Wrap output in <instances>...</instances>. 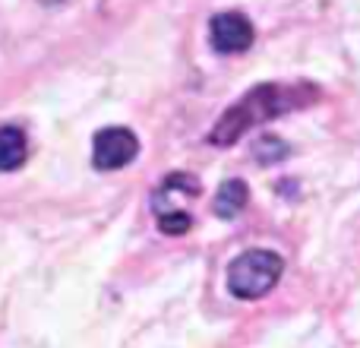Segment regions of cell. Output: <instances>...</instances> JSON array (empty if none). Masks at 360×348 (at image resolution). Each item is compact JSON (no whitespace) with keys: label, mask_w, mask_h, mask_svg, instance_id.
<instances>
[{"label":"cell","mask_w":360,"mask_h":348,"mask_svg":"<svg viewBox=\"0 0 360 348\" xmlns=\"http://www.w3.org/2000/svg\"><path fill=\"white\" fill-rule=\"evenodd\" d=\"M294 105V89H285V86H275V82H266V86H256L253 92H247L234 108L218 118V124L212 127L209 133V143L212 146H231L243 137L253 124H262L269 118H278V114L291 111Z\"/></svg>","instance_id":"cell-1"},{"label":"cell","mask_w":360,"mask_h":348,"mask_svg":"<svg viewBox=\"0 0 360 348\" xmlns=\"http://www.w3.org/2000/svg\"><path fill=\"white\" fill-rule=\"evenodd\" d=\"M281 273H285V260L275 250H243L228 266V292L237 301H256L278 285Z\"/></svg>","instance_id":"cell-2"},{"label":"cell","mask_w":360,"mask_h":348,"mask_svg":"<svg viewBox=\"0 0 360 348\" xmlns=\"http://www.w3.org/2000/svg\"><path fill=\"white\" fill-rule=\"evenodd\" d=\"M199 180L190 178L184 171H174L165 178V184L155 190L152 197V209H155V218H158V228L165 235H186L193 228V216L186 212V199L199 197Z\"/></svg>","instance_id":"cell-3"},{"label":"cell","mask_w":360,"mask_h":348,"mask_svg":"<svg viewBox=\"0 0 360 348\" xmlns=\"http://www.w3.org/2000/svg\"><path fill=\"white\" fill-rule=\"evenodd\" d=\"M136 156H139V139H136V133L127 130V127H105V130L95 137L92 165L98 171L127 168Z\"/></svg>","instance_id":"cell-4"},{"label":"cell","mask_w":360,"mask_h":348,"mask_svg":"<svg viewBox=\"0 0 360 348\" xmlns=\"http://www.w3.org/2000/svg\"><path fill=\"white\" fill-rule=\"evenodd\" d=\"M253 23L243 13H218L209 23V42L221 54H240L253 44Z\"/></svg>","instance_id":"cell-5"},{"label":"cell","mask_w":360,"mask_h":348,"mask_svg":"<svg viewBox=\"0 0 360 348\" xmlns=\"http://www.w3.org/2000/svg\"><path fill=\"white\" fill-rule=\"evenodd\" d=\"M247 203H250V187L243 184L240 178H231L218 187L212 209H215L218 218H237L243 209H247Z\"/></svg>","instance_id":"cell-6"},{"label":"cell","mask_w":360,"mask_h":348,"mask_svg":"<svg viewBox=\"0 0 360 348\" xmlns=\"http://www.w3.org/2000/svg\"><path fill=\"white\" fill-rule=\"evenodd\" d=\"M25 146L29 143H25V133L19 127H0V171L22 168L25 156H29Z\"/></svg>","instance_id":"cell-7"},{"label":"cell","mask_w":360,"mask_h":348,"mask_svg":"<svg viewBox=\"0 0 360 348\" xmlns=\"http://www.w3.org/2000/svg\"><path fill=\"white\" fill-rule=\"evenodd\" d=\"M288 143L281 137H275V133H266V137L259 139V143L253 146V159L259 165H275V162H285L288 159Z\"/></svg>","instance_id":"cell-8"},{"label":"cell","mask_w":360,"mask_h":348,"mask_svg":"<svg viewBox=\"0 0 360 348\" xmlns=\"http://www.w3.org/2000/svg\"><path fill=\"white\" fill-rule=\"evenodd\" d=\"M41 4H57V0H41Z\"/></svg>","instance_id":"cell-9"}]
</instances>
